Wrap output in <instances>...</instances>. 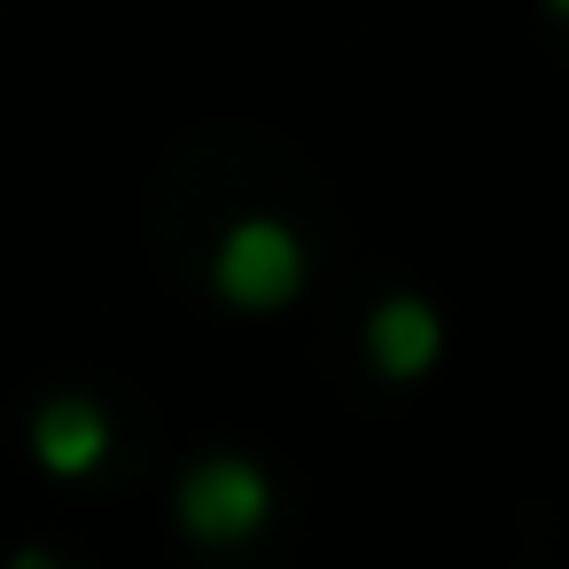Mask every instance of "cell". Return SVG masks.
Here are the masks:
<instances>
[{"label":"cell","instance_id":"1","mask_svg":"<svg viewBox=\"0 0 569 569\" xmlns=\"http://www.w3.org/2000/svg\"><path fill=\"white\" fill-rule=\"evenodd\" d=\"M305 281H312V250H305V234L289 227V219H273V211H250V219H234L227 234H219V250H211V297L227 305V312H289L297 297H305Z\"/></svg>","mask_w":569,"mask_h":569},{"label":"cell","instance_id":"2","mask_svg":"<svg viewBox=\"0 0 569 569\" xmlns=\"http://www.w3.org/2000/svg\"><path fill=\"white\" fill-rule=\"evenodd\" d=\"M172 522H180V538H196L211 553H234L273 522V476L250 452H203L172 483Z\"/></svg>","mask_w":569,"mask_h":569},{"label":"cell","instance_id":"3","mask_svg":"<svg viewBox=\"0 0 569 569\" xmlns=\"http://www.w3.org/2000/svg\"><path fill=\"white\" fill-rule=\"evenodd\" d=\"M24 437H32V460H40L56 483H87V476H102L110 452H118V421H110V406L87 398V390H48V398L32 406Z\"/></svg>","mask_w":569,"mask_h":569},{"label":"cell","instance_id":"4","mask_svg":"<svg viewBox=\"0 0 569 569\" xmlns=\"http://www.w3.org/2000/svg\"><path fill=\"white\" fill-rule=\"evenodd\" d=\"M359 359H367L382 382H421V375H437V359H445V320H437V305L413 297V289H390V297L359 320Z\"/></svg>","mask_w":569,"mask_h":569},{"label":"cell","instance_id":"5","mask_svg":"<svg viewBox=\"0 0 569 569\" xmlns=\"http://www.w3.org/2000/svg\"><path fill=\"white\" fill-rule=\"evenodd\" d=\"M0 569H63V561H56L48 546H17V553H9V561H0Z\"/></svg>","mask_w":569,"mask_h":569},{"label":"cell","instance_id":"6","mask_svg":"<svg viewBox=\"0 0 569 569\" xmlns=\"http://www.w3.org/2000/svg\"><path fill=\"white\" fill-rule=\"evenodd\" d=\"M546 17H569V0H546Z\"/></svg>","mask_w":569,"mask_h":569}]
</instances>
